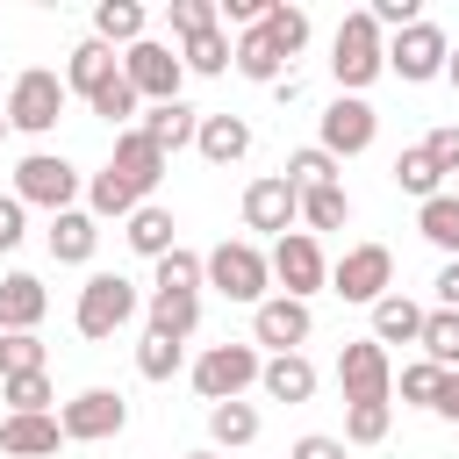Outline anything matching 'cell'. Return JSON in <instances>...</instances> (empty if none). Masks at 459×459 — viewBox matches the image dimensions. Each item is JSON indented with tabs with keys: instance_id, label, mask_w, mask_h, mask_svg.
Here are the masks:
<instances>
[{
	"instance_id": "cell-1",
	"label": "cell",
	"mask_w": 459,
	"mask_h": 459,
	"mask_svg": "<svg viewBox=\"0 0 459 459\" xmlns=\"http://www.w3.org/2000/svg\"><path fill=\"white\" fill-rule=\"evenodd\" d=\"M330 72H337V86H344V93H366V86L387 72V43H380V29H373V14H366V7L337 22V43H330Z\"/></svg>"
},
{
	"instance_id": "cell-2",
	"label": "cell",
	"mask_w": 459,
	"mask_h": 459,
	"mask_svg": "<svg viewBox=\"0 0 459 459\" xmlns=\"http://www.w3.org/2000/svg\"><path fill=\"white\" fill-rule=\"evenodd\" d=\"M201 280L215 287V294H230V301H265V287H273V265H265V251L251 244V237H230V244H215L208 258H201Z\"/></svg>"
},
{
	"instance_id": "cell-3",
	"label": "cell",
	"mask_w": 459,
	"mask_h": 459,
	"mask_svg": "<svg viewBox=\"0 0 459 459\" xmlns=\"http://www.w3.org/2000/svg\"><path fill=\"white\" fill-rule=\"evenodd\" d=\"M65 72H50V65H29L22 79H14V93H7V129H22V136H43V129H57V115H65Z\"/></svg>"
},
{
	"instance_id": "cell-4",
	"label": "cell",
	"mask_w": 459,
	"mask_h": 459,
	"mask_svg": "<svg viewBox=\"0 0 459 459\" xmlns=\"http://www.w3.org/2000/svg\"><path fill=\"white\" fill-rule=\"evenodd\" d=\"M258 344H208L201 359H194V394L215 409V402H244V387L258 380Z\"/></svg>"
},
{
	"instance_id": "cell-5",
	"label": "cell",
	"mask_w": 459,
	"mask_h": 459,
	"mask_svg": "<svg viewBox=\"0 0 459 459\" xmlns=\"http://www.w3.org/2000/svg\"><path fill=\"white\" fill-rule=\"evenodd\" d=\"M14 201H22V208L65 215V208L79 201V165H65L57 151H29V158L14 165Z\"/></svg>"
},
{
	"instance_id": "cell-6",
	"label": "cell",
	"mask_w": 459,
	"mask_h": 459,
	"mask_svg": "<svg viewBox=\"0 0 459 459\" xmlns=\"http://www.w3.org/2000/svg\"><path fill=\"white\" fill-rule=\"evenodd\" d=\"M265 265H273V280H280V294H287V301H308L316 287H330V258H323V244H316L308 230H287V237H273Z\"/></svg>"
},
{
	"instance_id": "cell-7",
	"label": "cell",
	"mask_w": 459,
	"mask_h": 459,
	"mask_svg": "<svg viewBox=\"0 0 459 459\" xmlns=\"http://www.w3.org/2000/svg\"><path fill=\"white\" fill-rule=\"evenodd\" d=\"M122 79L136 86V100L165 108V100H179V79H186V65H179V50H172V43L143 36V43H129V50H122Z\"/></svg>"
},
{
	"instance_id": "cell-8",
	"label": "cell",
	"mask_w": 459,
	"mask_h": 459,
	"mask_svg": "<svg viewBox=\"0 0 459 459\" xmlns=\"http://www.w3.org/2000/svg\"><path fill=\"white\" fill-rule=\"evenodd\" d=\"M136 316V287L122 280V273H93L86 287H79V308H72V323H79V337H115L122 323Z\"/></svg>"
},
{
	"instance_id": "cell-9",
	"label": "cell",
	"mask_w": 459,
	"mask_h": 459,
	"mask_svg": "<svg viewBox=\"0 0 459 459\" xmlns=\"http://www.w3.org/2000/svg\"><path fill=\"white\" fill-rule=\"evenodd\" d=\"M122 423H129V402H122L115 387H79V394L57 409V430H65L72 445H108V437H122Z\"/></svg>"
},
{
	"instance_id": "cell-10",
	"label": "cell",
	"mask_w": 459,
	"mask_h": 459,
	"mask_svg": "<svg viewBox=\"0 0 459 459\" xmlns=\"http://www.w3.org/2000/svg\"><path fill=\"white\" fill-rule=\"evenodd\" d=\"M330 294L373 308L380 294H394V251H387V244H351V251L330 265Z\"/></svg>"
},
{
	"instance_id": "cell-11",
	"label": "cell",
	"mask_w": 459,
	"mask_h": 459,
	"mask_svg": "<svg viewBox=\"0 0 459 459\" xmlns=\"http://www.w3.org/2000/svg\"><path fill=\"white\" fill-rule=\"evenodd\" d=\"M445 57H452V43H445V29H437V22H409V29L387 43V72H394V79H409V86L445 79Z\"/></svg>"
},
{
	"instance_id": "cell-12",
	"label": "cell",
	"mask_w": 459,
	"mask_h": 459,
	"mask_svg": "<svg viewBox=\"0 0 459 459\" xmlns=\"http://www.w3.org/2000/svg\"><path fill=\"white\" fill-rule=\"evenodd\" d=\"M337 387H344V402H387V387H394L387 344H373V337L344 344V351H337Z\"/></svg>"
},
{
	"instance_id": "cell-13",
	"label": "cell",
	"mask_w": 459,
	"mask_h": 459,
	"mask_svg": "<svg viewBox=\"0 0 459 459\" xmlns=\"http://www.w3.org/2000/svg\"><path fill=\"white\" fill-rule=\"evenodd\" d=\"M373 136H380V115H373L359 93H337V100L323 108V151H330V158H359Z\"/></svg>"
},
{
	"instance_id": "cell-14",
	"label": "cell",
	"mask_w": 459,
	"mask_h": 459,
	"mask_svg": "<svg viewBox=\"0 0 459 459\" xmlns=\"http://www.w3.org/2000/svg\"><path fill=\"white\" fill-rule=\"evenodd\" d=\"M294 222H301V194H294L280 172H265V179H251V186H244V230L287 237Z\"/></svg>"
},
{
	"instance_id": "cell-15",
	"label": "cell",
	"mask_w": 459,
	"mask_h": 459,
	"mask_svg": "<svg viewBox=\"0 0 459 459\" xmlns=\"http://www.w3.org/2000/svg\"><path fill=\"white\" fill-rule=\"evenodd\" d=\"M308 330H316V316H308V301H287V294H265V301L251 308V344H273V351H294V344H308Z\"/></svg>"
},
{
	"instance_id": "cell-16",
	"label": "cell",
	"mask_w": 459,
	"mask_h": 459,
	"mask_svg": "<svg viewBox=\"0 0 459 459\" xmlns=\"http://www.w3.org/2000/svg\"><path fill=\"white\" fill-rule=\"evenodd\" d=\"M108 165H115V172H122V179H129L136 194H151V186L165 179V151H158V143H151L143 129H122V136H115V158H108Z\"/></svg>"
},
{
	"instance_id": "cell-17",
	"label": "cell",
	"mask_w": 459,
	"mask_h": 459,
	"mask_svg": "<svg viewBox=\"0 0 459 459\" xmlns=\"http://www.w3.org/2000/svg\"><path fill=\"white\" fill-rule=\"evenodd\" d=\"M65 445V430H57V416L43 409V416H7L0 423V452L7 459H50Z\"/></svg>"
},
{
	"instance_id": "cell-18",
	"label": "cell",
	"mask_w": 459,
	"mask_h": 459,
	"mask_svg": "<svg viewBox=\"0 0 459 459\" xmlns=\"http://www.w3.org/2000/svg\"><path fill=\"white\" fill-rule=\"evenodd\" d=\"M43 308H50V294H43L36 273H7V280H0V337H7V330H36Z\"/></svg>"
},
{
	"instance_id": "cell-19",
	"label": "cell",
	"mask_w": 459,
	"mask_h": 459,
	"mask_svg": "<svg viewBox=\"0 0 459 459\" xmlns=\"http://www.w3.org/2000/svg\"><path fill=\"white\" fill-rule=\"evenodd\" d=\"M194 151H201L208 165H237V158L251 151V122H244V115H201Z\"/></svg>"
},
{
	"instance_id": "cell-20",
	"label": "cell",
	"mask_w": 459,
	"mask_h": 459,
	"mask_svg": "<svg viewBox=\"0 0 459 459\" xmlns=\"http://www.w3.org/2000/svg\"><path fill=\"white\" fill-rule=\"evenodd\" d=\"M115 72H122V57H115L108 43H93V36H86V43L65 57V93H86V100H93V93H100Z\"/></svg>"
},
{
	"instance_id": "cell-21",
	"label": "cell",
	"mask_w": 459,
	"mask_h": 459,
	"mask_svg": "<svg viewBox=\"0 0 459 459\" xmlns=\"http://www.w3.org/2000/svg\"><path fill=\"white\" fill-rule=\"evenodd\" d=\"M93 244H100V222H93L86 208L50 215V258H57V265H86V258H93Z\"/></svg>"
},
{
	"instance_id": "cell-22",
	"label": "cell",
	"mask_w": 459,
	"mask_h": 459,
	"mask_svg": "<svg viewBox=\"0 0 459 459\" xmlns=\"http://www.w3.org/2000/svg\"><path fill=\"white\" fill-rule=\"evenodd\" d=\"M258 387H265L273 402H308V394H316V366H308L301 351H273V359L258 366Z\"/></svg>"
},
{
	"instance_id": "cell-23",
	"label": "cell",
	"mask_w": 459,
	"mask_h": 459,
	"mask_svg": "<svg viewBox=\"0 0 459 459\" xmlns=\"http://www.w3.org/2000/svg\"><path fill=\"white\" fill-rule=\"evenodd\" d=\"M122 237H129V251H136V258H151V265H158L165 251H179V237H172V208H158V201H143V208L129 215V230H122Z\"/></svg>"
},
{
	"instance_id": "cell-24",
	"label": "cell",
	"mask_w": 459,
	"mask_h": 459,
	"mask_svg": "<svg viewBox=\"0 0 459 459\" xmlns=\"http://www.w3.org/2000/svg\"><path fill=\"white\" fill-rule=\"evenodd\" d=\"M230 65H237L244 79H258V86H280V79H287V57L273 50V36H265V29H244V36H237V50H230Z\"/></svg>"
},
{
	"instance_id": "cell-25",
	"label": "cell",
	"mask_w": 459,
	"mask_h": 459,
	"mask_svg": "<svg viewBox=\"0 0 459 459\" xmlns=\"http://www.w3.org/2000/svg\"><path fill=\"white\" fill-rule=\"evenodd\" d=\"M416 330H423V308L409 294H380L373 301V344H416Z\"/></svg>"
},
{
	"instance_id": "cell-26",
	"label": "cell",
	"mask_w": 459,
	"mask_h": 459,
	"mask_svg": "<svg viewBox=\"0 0 459 459\" xmlns=\"http://www.w3.org/2000/svg\"><path fill=\"white\" fill-rule=\"evenodd\" d=\"M93 43H108V50H115V43H122V50L143 43V7H136V0H100V7H93Z\"/></svg>"
},
{
	"instance_id": "cell-27",
	"label": "cell",
	"mask_w": 459,
	"mask_h": 459,
	"mask_svg": "<svg viewBox=\"0 0 459 459\" xmlns=\"http://www.w3.org/2000/svg\"><path fill=\"white\" fill-rule=\"evenodd\" d=\"M194 129H201V115H194L186 100H165V108H151V115H143V136H151L165 158H172L179 143H194Z\"/></svg>"
},
{
	"instance_id": "cell-28",
	"label": "cell",
	"mask_w": 459,
	"mask_h": 459,
	"mask_svg": "<svg viewBox=\"0 0 459 459\" xmlns=\"http://www.w3.org/2000/svg\"><path fill=\"white\" fill-rule=\"evenodd\" d=\"M136 208H143V194H136L115 165L93 172V186H86V215H93V222H100V215H136Z\"/></svg>"
},
{
	"instance_id": "cell-29",
	"label": "cell",
	"mask_w": 459,
	"mask_h": 459,
	"mask_svg": "<svg viewBox=\"0 0 459 459\" xmlns=\"http://www.w3.org/2000/svg\"><path fill=\"white\" fill-rule=\"evenodd\" d=\"M194 323H201V294H165V287H151V330H165V337H194Z\"/></svg>"
},
{
	"instance_id": "cell-30",
	"label": "cell",
	"mask_w": 459,
	"mask_h": 459,
	"mask_svg": "<svg viewBox=\"0 0 459 459\" xmlns=\"http://www.w3.org/2000/svg\"><path fill=\"white\" fill-rule=\"evenodd\" d=\"M416 344H423V359H430V366L459 373V308H437V316H423Z\"/></svg>"
},
{
	"instance_id": "cell-31",
	"label": "cell",
	"mask_w": 459,
	"mask_h": 459,
	"mask_svg": "<svg viewBox=\"0 0 459 459\" xmlns=\"http://www.w3.org/2000/svg\"><path fill=\"white\" fill-rule=\"evenodd\" d=\"M416 230H423L445 258H459V194H430V201L416 208Z\"/></svg>"
},
{
	"instance_id": "cell-32",
	"label": "cell",
	"mask_w": 459,
	"mask_h": 459,
	"mask_svg": "<svg viewBox=\"0 0 459 459\" xmlns=\"http://www.w3.org/2000/svg\"><path fill=\"white\" fill-rule=\"evenodd\" d=\"M208 437H215L222 452L251 445V437H258V409H251V402H215V409H208Z\"/></svg>"
},
{
	"instance_id": "cell-33",
	"label": "cell",
	"mask_w": 459,
	"mask_h": 459,
	"mask_svg": "<svg viewBox=\"0 0 459 459\" xmlns=\"http://www.w3.org/2000/svg\"><path fill=\"white\" fill-rule=\"evenodd\" d=\"M294 194H316V186H337V158L323 151V143H308V151H294L287 158V172H280Z\"/></svg>"
},
{
	"instance_id": "cell-34",
	"label": "cell",
	"mask_w": 459,
	"mask_h": 459,
	"mask_svg": "<svg viewBox=\"0 0 459 459\" xmlns=\"http://www.w3.org/2000/svg\"><path fill=\"white\" fill-rule=\"evenodd\" d=\"M258 29H265V36H273V50H280V57H294V50H301V43H308V7H287V0H273V7H265V22H258Z\"/></svg>"
},
{
	"instance_id": "cell-35",
	"label": "cell",
	"mask_w": 459,
	"mask_h": 459,
	"mask_svg": "<svg viewBox=\"0 0 459 459\" xmlns=\"http://www.w3.org/2000/svg\"><path fill=\"white\" fill-rule=\"evenodd\" d=\"M179 65H186V72H201V79H215V72H230V36H222V22H215V29H201V36H186V50H179Z\"/></svg>"
},
{
	"instance_id": "cell-36",
	"label": "cell",
	"mask_w": 459,
	"mask_h": 459,
	"mask_svg": "<svg viewBox=\"0 0 459 459\" xmlns=\"http://www.w3.org/2000/svg\"><path fill=\"white\" fill-rule=\"evenodd\" d=\"M301 222H308V237H316V230H344V222H351V194H344V186L301 194Z\"/></svg>"
},
{
	"instance_id": "cell-37",
	"label": "cell",
	"mask_w": 459,
	"mask_h": 459,
	"mask_svg": "<svg viewBox=\"0 0 459 459\" xmlns=\"http://www.w3.org/2000/svg\"><path fill=\"white\" fill-rule=\"evenodd\" d=\"M179 359H186V344H179V337L143 330V344H136V373H143V380H172V373H179Z\"/></svg>"
},
{
	"instance_id": "cell-38",
	"label": "cell",
	"mask_w": 459,
	"mask_h": 459,
	"mask_svg": "<svg viewBox=\"0 0 459 459\" xmlns=\"http://www.w3.org/2000/svg\"><path fill=\"white\" fill-rule=\"evenodd\" d=\"M394 186H402V194H416V201H430V194H445V172H437V165L423 158V143H416V151H402V158H394Z\"/></svg>"
},
{
	"instance_id": "cell-39",
	"label": "cell",
	"mask_w": 459,
	"mask_h": 459,
	"mask_svg": "<svg viewBox=\"0 0 459 459\" xmlns=\"http://www.w3.org/2000/svg\"><path fill=\"white\" fill-rule=\"evenodd\" d=\"M387 423H394L387 402H344V445H380Z\"/></svg>"
},
{
	"instance_id": "cell-40",
	"label": "cell",
	"mask_w": 459,
	"mask_h": 459,
	"mask_svg": "<svg viewBox=\"0 0 459 459\" xmlns=\"http://www.w3.org/2000/svg\"><path fill=\"white\" fill-rule=\"evenodd\" d=\"M0 402H7V416H43L50 373H14V380H0Z\"/></svg>"
},
{
	"instance_id": "cell-41",
	"label": "cell",
	"mask_w": 459,
	"mask_h": 459,
	"mask_svg": "<svg viewBox=\"0 0 459 459\" xmlns=\"http://www.w3.org/2000/svg\"><path fill=\"white\" fill-rule=\"evenodd\" d=\"M14 373H43V337L36 330H7L0 337V380H14Z\"/></svg>"
},
{
	"instance_id": "cell-42",
	"label": "cell",
	"mask_w": 459,
	"mask_h": 459,
	"mask_svg": "<svg viewBox=\"0 0 459 459\" xmlns=\"http://www.w3.org/2000/svg\"><path fill=\"white\" fill-rule=\"evenodd\" d=\"M151 287H165V294H201V258H194V251H165Z\"/></svg>"
},
{
	"instance_id": "cell-43",
	"label": "cell",
	"mask_w": 459,
	"mask_h": 459,
	"mask_svg": "<svg viewBox=\"0 0 459 459\" xmlns=\"http://www.w3.org/2000/svg\"><path fill=\"white\" fill-rule=\"evenodd\" d=\"M86 108H93L100 122H129V115H136V86H129V79L115 72V79H108V86H100V93H93Z\"/></svg>"
},
{
	"instance_id": "cell-44",
	"label": "cell",
	"mask_w": 459,
	"mask_h": 459,
	"mask_svg": "<svg viewBox=\"0 0 459 459\" xmlns=\"http://www.w3.org/2000/svg\"><path fill=\"white\" fill-rule=\"evenodd\" d=\"M437 387H445V366H430V359H416V366H402V402H416V409H430V402H437Z\"/></svg>"
},
{
	"instance_id": "cell-45",
	"label": "cell",
	"mask_w": 459,
	"mask_h": 459,
	"mask_svg": "<svg viewBox=\"0 0 459 459\" xmlns=\"http://www.w3.org/2000/svg\"><path fill=\"white\" fill-rule=\"evenodd\" d=\"M165 14H172V29H179V43L201 36V29H215V0H172Z\"/></svg>"
},
{
	"instance_id": "cell-46",
	"label": "cell",
	"mask_w": 459,
	"mask_h": 459,
	"mask_svg": "<svg viewBox=\"0 0 459 459\" xmlns=\"http://www.w3.org/2000/svg\"><path fill=\"white\" fill-rule=\"evenodd\" d=\"M423 158H430L437 172H459V122H437V129L423 136Z\"/></svg>"
},
{
	"instance_id": "cell-47",
	"label": "cell",
	"mask_w": 459,
	"mask_h": 459,
	"mask_svg": "<svg viewBox=\"0 0 459 459\" xmlns=\"http://www.w3.org/2000/svg\"><path fill=\"white\" fill-rule=\"evenodd\" d=\"M22 215H29V208H22L14 194H0V251H14V244L29 237V230H22Z\"/></svg>"
},
{
	"instance_id": "cell-48",
	"label": "cell",
	"mask_w": 459,
	"mask_h": 459,
	"mask_svg": "<svg viewBox=\"0 0 459 459\" xmlns=\"http://www.w3.org/2000/svg\"><path fill=\"white\" fill-rule=\"evenodd\" d=\"M287 459H344V437H323V430H308V437H294V452Z\"/></svg>"
},
{
	"instance_id": "cell-49",
	"label": "cell",
	"mask_w": 459,
	"mask_h": 459,
	"mask_svg": "<svg viewBox=\"0 0 459 459\" xmlns=\"http://www.w3.org/2000/svg\"><path fill=\"white\" fill-rule=\"evenodd\" d=\"M430 287H437V301H445V308H459V258H445Z\"/></svg>"
},
{
	"instance_id": "cell-50",
	"label": "cell",
	"mask_w": 459,
	"mask_h": 459,
	"mask_svg": "<svg viewBox=\"0 0 459 459\" xmlns=\"http://www.w3.org/2000/svg\"><path fill=\"white\" fill-rule=\"evenodd\" d=\"M445 423H459V373H445V387H437V402H430Z\"/></svg>"
},
{
	"instance_id": "cell-51",
	"label": "cell",
	"mask_w": 459,
	"mask_h": 459,
	"mask_svg": "<svg viewBox=\"0 0 459 459\" xmlns=\"http://www.w3.org/2000/svg\"><path fill=\"white\" fill-rule=\"evenodd\" d=\"M445 79H452V93H459V50H452V57H445Z\"/></svg>"
},
{
	"instance_id": "cell-52",
	"label": "cell",
	"mask_w": 459,
	"mask_h": 459,
	"mask_svg": "<svg viewBox=\"0 0 459 459\" xmlns=\"http://www.w3.org/2000/svg\"><path fill=\"white\" fill-rule=\"evenodd\" d=\"M0 136H7V108H0Z\"/></svg>"
},
{
	"instance_id": "cell-53",
	"label": "cell",
	"mask_w": 459,
	"mask_h": 459,
	"mask_svg": "<svg viewBox=\"0 0 459 459\" xmlns=\"http://www.w3.org/2000/svg\"><path fill=\"white\" fill-rule=\"evenodd\" d=\"M186 459H215V452H186Z\"/></svg>"
}]
</instances>
